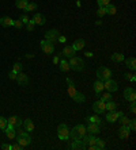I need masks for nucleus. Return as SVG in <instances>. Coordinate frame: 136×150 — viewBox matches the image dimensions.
I'll return each mask as SVG.
<instances>
[{"mask_svg": "<svg viewBox=\"0 0 136 150\" xmlns=\"http://www.w3.org/2000/svg\"><path fill=\"white\" fill-rule=\"evenodd\" d=\"M15 131H16V137H15V139H16V142H18L23 149L31 145V137L29 135L27 131H22V130H19V129H16Z\"/></svg>", "mask_w": 136, "mask_h": 150, "instance_id": "1", "label": "nucleus"}, {"mask_svg": "<svg viewBox=\"0 0 136 150\" xmlns=\"http://www.w3.org/2000/svg\"><path fill=\"white\" fill-rule=\"evenodd\" d=\"M86 133H87L86 126L84 125H76L72 130H69V138H71L72 141L82 139V137L86 135Z\"/></svg>", "mask_w": 136, "mask_h": 150, "instance_id": "2", "label": "nucleus"}, {"mask_svg": "<svg viewBox=\"0 0 136 150\" xmlns=\"http://www.w3.org/2000/svg\"><path fill=\"white\" fill-rule=\"evenodd\" d=\"M68 64H69V68L72 70H75V72H82V70L86 69V64H84V61L80 57H76V56L71 57Z\"/></svg>", "mask_w": 136, "mask_h": 150, "instance_id": "3", "label": "nucleus"}, {"mask_svg": "<svg viewBox=\"0 0 136 150\" xmlns=\"http://www.w3.org/2000/svg\"><path fill=\"white\" fill-rule=\"evenodd\" d=\"M57 137L61 141H68L69 139V129L65 123H60L57 127Z\"/></svg>", "mask_w": 136, "mask_h": 150, "instance_id": "4", "label": "nucleus"}, {"mask_svg": "<svg viewBox=\"0 0 136 150\" xmlns=\"http://www.w3.org/2000/svg\"><path fill=\"white\" fill-rule=\"evenodd\" d=\"M97 79L101 80V81H105V80L112 79V70L106 67H99L97 69Z\"/></svg>", "mask_w": 136, "mask_h": 150, "instance_id": "5", "label": "nucleus"}, {"mask_svg": "<svg viewBox=\"0 0 136 150\" xmlns=\"http://www.w3.org/2000/svg\"><path fill=\"white\" fill-rule=\"evenodd\" d=\"M39 47H41V50H42L45 54H48V56H50V54H53L54 53V46L52 42L47 41V39H44V41L39 42Z\"/></svg>", "mask_w": 136, "mask_h": 150, "instance_id": "6", "label": "nucleus"}, {"mask_svg": "<svg viewBox=\"0 0 136 150\" xmlns=\"http://www.w3.org/2000/svg\"><path fill=\"white\" fill-rule=\"evenodd\" d=\"M59 35H60V31H59L57 28H52V30H48V31L45 33V39L52 42V43H54V42H57Z\"/></svg>", "mask_w": 136, "mask_h": 150, "instance_id": "7", "label": "nucleus"}, {"mask_svg": "<svg viewBox=\"0 0 136 150\" xmlns=\"http://www.w3.org/2000/svg\"><path fill=\"white\" fill-rule=\"evenodd\" d=\"M104 89H106L107 92H116L118 89V84L117 81L112 80V79H109V80H105L104 81Z\"/></svg>", "mask_w": 136, "mask_h": 150, "instance_id": "8", "label": "nucleus"}, {"mask_svg": "<svg viewBox=\"0 0 136 150\" xmlns=\"http://www.w3.org/2000/svg\"><path fill=\"white\" fill-rule=\"evenodd\" d=\"M93 111L97 114V115H101V114H104L106 112V107H105V101L102 100H97L93 103Z\"/></svg>", "mask_w": 136, "mask_h": 150, "instance_id": "9", "label": "nucleus"}, {"mask_svg": "<svg viewBox=\"0 0 136 150\" xmlns=\"http://www.w3.org/2000/svg\"><path fill=\"white\" fill-rule=\"evenodd\" d=\"M124 99L127 101H136V92L133 87H128L124 89Z\"/></svg>", "mask_w": 136, "mask_h": 150, "instance_id": "10", "label": "nucleus"}, {"mask_svg": "<svg viewBox=\"0 0 136 150\" xmlns=\"http://www.w3.org/2000/svg\"><path fill=\"white\" fill-rule=\"evenodd\" d=\"M122 115H124V112H121V111H116V110L115 111H109V114L106 115V122L115 123V122H117L118 118Z\"/></svg>", "mask_w": 136, "mask_h": 150, "instance_id": "11", "label": "nucleus"}, {"mask_svg": "<svg viewBox=\"0 0 136 150\" xmlns=\"http://www.w3.org/2000/svg\"><path fill=\"white\" fill-rule=\"evenodd\" d=\"M7 122H8V125L10 126H12L15 130L16 129H19L22 126V123H23V120H22L19 116H16V115H14V116H11V118H8L7 119Z\"/></svg>", "mask_w": 136, "mask_h": 150, "instance_id": "12", "label": "nucleus"}, {"mask_svg": "<svg viewBox=\"0 0 136 150\" xmlns=\"http://www.w3.org/2000/svg\"><path fill=\"white\" fill-rule=\"evenodd\" d=\"M16 83L21 85V87H26L27 84H29V77H27V74H25L23 72H19V73H16Z\"/></svg>", "mask_w": 136, "mask_h": 150, "instance_id": "13", "label": "nucleus"}, {"mask_svg": "<svg viewBox=\"0 0 136 150\" xmlns=\"http://www.w3.org/2000/svg\"><path fill=\"white\" fill-rule=\"evenodd\" d=\"M129 134H131V130H129L128 126L121 125V127L118 130V138H120V139H127L129 137Z\"/></svg>", "mask_w": 136, "mask_h": 150, "instance_id": "14", "label": "nucleus"}, {"mask_svg": "<svg viewBox=\"0 0 136 150\" xmlns=\"http://www.w3.org/2000/svg\"><path fill=\"white\" fill-rule=\"evenodd\" d=\"M75 50H74V47H72V46H65L64 49H63V52L60 53V56L61 57H67V58H71V57H74L75 56Z\"/></svg>", "mask_w": 136, "mask_h": 150, "instance_id": "15", "label": "nucleus"}, {"mask_svg": "<svg viewBox=\"0 0 136 150\" xmlns=\"http://www.w3.org/2000/svg\"><path fill=\"white\" fill-rule=\"evenodd\" d=\"M33 22H34L36 25H38V26H44L45 23H47V19H45V16H44L42 14L36 12V14H34V16H33Z\"/></svg>", "mask_w": 136, "mask_h": 150, "instance_id": "16", "label": "nucleus"}, {"mask_svg": "<svg viewBox=\"0 0 136 150\" xmlns=\"http://www.w3.org/2000/svg\"><path fill=\"white\" fill-rule=\"evenodd\" d=\"M67 84H68V87H67V89H68V95H69V98H74L75 96V93H76V88H75V84H74V81L69 79V77H67Z\"/></svg>", "mask_w": 136, "mask_h": 150, "instance_id": "17", "label": "nucleus"}, {"mask_svg": "<svg viewBox=\"0 0 136 150\" xmlns=\"http://www.w3.org/2000/svg\"><path fill=\"white\" fill-rule=\"evenodd\" d=\"M86 130L90 134H93V135H97V134L101 133L99 125H97V123H89V126L86 127Z\"/></svg>", "mask_w": 136, "mask_h": 150, "instance_id": "18", "label": "nucleus"}, {"mask_svg": "<svg viewBox=\"0 0 136 150\" xmlns=\"http://www.w3.org/2000/svg\"><path fill=\"white\" fill-rule=\"evenodd\" d=\"M0 26L4 28L11 27V26H14V21L10 16H3V18H0Z\"/></svg>", "mask_w": 136, "mask_h": 150, "instance_id": "19", "label": "nucleus"}, {"mask_svg": "<svg viewBox=\"0 0 136 150\" xmlns=\"http://www.w3.org/2000/svg\"><path fill=\"white\" fill-rule=\"evenodd\" d=\"M71 46L74 47V50H75V52H79V50H83V49H84L86 42H84V39L79 38V39H76V41L74 42V45H71Z\"/></svg>", "mask_w": 136, "mask_h": 150, "instance_id": "20", "label": "nucleus"}, {"mask_svg": "<svg viewBox=\"0 0 136 150\" xmlns=\"http://www.w3.org/2000/svg\"><path fill=\"white\" fill-rule=\"evenodd\" d=\"M22 125H23V127H25V130L27 131V133H33L34 129H36V126H34V123H33L31 119H25Z\"/></svg>", "mask_w": 136, "mask_h": 150, "instance_id": "21", "label": "nucleus"}, {"mask_svg": "<svg viewBox=\"0 0 136 150\" xmlns=\"http://www.w3.org/2000/svg\"><path fill=\"white\" fill-rule=\"evenodd\" d=\"M124 64L125 67L131 70H135L136 69V58L135 57H128L127 59H124Z\"/></svg>", "mask_w": 136, "mask_h": 150, "instance_id": "22", "label": "nucleus"}, {"mask_svg": "<svg viewBox=\"0 0 136 150\" xmlns=\"http://www.w3.org/2000/svg\"><path fill=\"white\" fill-rule=\"evenodd\" d=\"M59 68H60V70L63 72V73H67V72H69V64H68V61L67 59H64V58H61L60 61H59Z\"/></svg>", "mask_w": 136, "mask_h": 150, "instance_id": "23", "label": "nucleus"}, {"mask_svg": "<svg viewBox=\"0 0 136 150\" xmlns=\"http://www.w3.org/2000/svg\"><path fill=\"white\" fill-rule=\"evenodd\" d=\"M72 100L75 101V103H78V104H82V103H84V101H86V96H84L82 92L76 91V93H75V96L72 98Z\"/></svg>", "mask_w": 136, "mask_h": 150, "instance_id": "24", "label": "nucleus"}, {"mask_svg": "<svg viewBox=\"0 0 136 150\" xmlns=\"http://www.w3.org/2000/svg\"><path fill=\"white\" fill-rule=\"evenodd\" d=\"M94 91L99 96V95L102 93V91H104V81H101V80L95 81V83H94Z\"/></svg>", "mask_w": 136, "mask_h": 150, "instance_id": "25", "label": "nucleus"}, {"mask_svg": "<svg viewBox=\"0 0 136 150\" xmlns=\"http://www.w3.org/2000/svg\"><path fill=\"white\" fill-rule=\"evenodd\" d=\"M110 59L113 61V62H122V61L125 59V57H124L122 53H115V54H112L110 56Z\"/></svg>", "mask_w": 136, "mask_h": 150, "instance_id": "26", "label": "nucleus"}, {"mask_svg": "<svg viewBox=\"0 0 136 150\" xmlns=\"http://www.w3.org/2000/svg\"><path fill=\"white\" fill-rule=\"evenodd\" d=\"M105 12H106V15H116L117 7H116L115 4H107L106 7H105Z\"/></svg>", "mask_w": 136, "mask_h": 150, "instance_id": "27", "label": "nucleus"}, {"mask_svg": "<svg viewBox=\"0 0 136 150\" xmlns=\"http://www.w3.org/2000/svg\"><path fill=\"white\" fill-rule=\"evenodd\" d=\"M27 4H29V0H15V7L19 10H25Z\"/></svg>", "mask_w": 136, "mask_h": 150, "instance_id": "28", "label": "nucleus"}, {"mask_svg": "<svg viewBox=\"0 0 136 150\" xmlns=\"http://www.w3.org/2000/svg\"><path fill=\"white\" fill-rule=\"evenodd\" d=\"M71 149H75V150H82V149H86L84 147V145L82 143V141L78 139V141H74V142L71 143Z\"/></svg>", "mask_w": 136, "mask_h": 150, "instance_id": "29", "label": "nucleus"}, {"mask_svg": "<svg viewBox=\"0 0 136 150\" xmlns=\"http://www.w3.org/2000/svg\"><path fill=\"white\" fill-rule=\"evenodd\" d=\"M4 133L8 137V139H15V137H16V131H15L14 129H6Z\"/></svg>", "mask_w": 136, "mask_h": 150, "instance_id": "30", "label": "nucleus"}, {"mask_svg": "<svg viewBox=\"0 0 136 150\" xmlns=\"http://www.w3.org/2000/svg\"><path fill=\"white\" fill-rule=\"evenodd\" d=\"M105 107H106V111H115V110L117 108V104H116L113 100H110V101H106V103H105Z\"/></svg>", "mask_w": 136, "mask_h": 150, "instance_id": "31", "label": "nucleus"}, {"mask_svg": "<svg viewBox=\"0 0 136 150\" xmlns=\"http://www.w3.org/2000/svg\"><path fill=\"white\" fill-rule=\"evenodd\" d=\"M99 100H102V101H105V103H106V101H110V100H113V96H112V93L110 92H105L104 95H101V99Z\"/></svg>", "mask_w": 136, "mask_h": 150, "instance_id": "32", "label": "nucleus"}, {"mask_svg": "<svg viewBox=\"0 0 136 150\" xmlns=\"http://www.w3.org/2000/svg\"><path fill=\"white\" fill-rule=\"evenodd\" d=\"M87 122L89 123H97V125H101V118L97 115H94V116H87Z\"/></svg>", "mask_w": 136, "mask_h": 150, "instance_id": "33", "label": "nucleus"}, {"mask_svg": "<svg viewBox=\"0 0 136 150\" xmlns=\"http://www.w3.org/2000/svg\"><path fill=\"white\" fill-rule=\"evenodd\" d=\"M37 8H38V6H37L36 3H29L26 6L25 11L26 12H34V11H37Z\"/></svg>", "mask_w": 136, "mask_h": 150, "instance_id": "34", "label": "nucleus"}, {"mask_svg": "<svg viewBox=\"0 0 136 150\" xmlns=\"http://www.w3.org/2000/svg\"><path fill=\"white\" fill-rule=\"evenodd\" d=\"M105 146H106V142H105L104 139H99V138H97V142H95V147H97V150L105 149Z\"/></svg>", "mask_w": 136, "mask_h": 150, "instance_id": "35", "label": "nucleus"}, {"mask_svg": "<svg viewBox=\"0 0 136 150\" xmlns=\"http://www.w3.org/2000/svg\"><path fill=\"white\" fill-rule=\"evenodd\" d=\"M22 69H23V65L21 62H15L14 67H12V72L14 73H19V72H22Z\"/></svg>", "mask_w": 136, "mask_h": 150, "instance_id": "36", "label": "nucleus"}, {"mask_svg": "<svg viewBox=\"0 0 136 150\" xmlns=\"http://www.w3.org/2000/svg\"><path fill=\"white\" fill-rule=\"evenodd\" d=\"M7 125H8V122H7V119L4 118V116H0V130H6L7 129Z\"/></svg>", "mask_w": 136, "mask_h": 150, "instance_id": "37", "label": "nucleus"}, {"mask_svg": "<svg viewBox=\"0 0 136 150\" xmlns=\"http://www.w3.org/2000/svg\"><path fill=\"white\" fill-rule=\"evenodd\" d=\"M124 79H125V80L132 81V83H135V81H136V77H135V74H133V73H128V72H127V73L124 74Z\"/></svg>", "mask_w": 136, "mask_h": 150, "instance_id": "38", "label": "nucleus"}, {"mask_svg": "<svg viewBox=\"0 0 136 150\" xmlns=\"http://www.w3.org/2000/svg\"><path fill=\"white\" fill-rule=\"evenodd\" d=\"M19 19H21V22L23 23V25H27L30 22V18L27 16V14H22L21 16H19Z\"/></svg>", "mask_w": 136, "mask_h": 150, "instance_id": "39", "label": "nucleus"}, {"mask_svg": "<svg viewBox=\"0 0 136 150\" xmlns=\"http://www.w3.org/2000/svg\"><path fill=\"white\" fill-rule=\"evenodd\" d=\"M97 16L98 18H102V16H105L106 15V12H105V7H98V10H97Z\"/></svg>", "mask_w": 136, "mask_h": 150, "instance_id": "40", "label": "nucleus"}, {"mask_svg": "<svg viewBox=\"0 0 136 150\" xmlns=\"http://www.w3.org/2000/svg\"><path fill=\"white\" fill-rule=\"evenodd\" d=\"M34 27H36V23L33 22V19H30V22L26 25V28H27V31H34Z\"/></svg>", "mask_w": 136, "mask_h": 150, "instance_id": "41", "label": "nucleus"}, {"mask_svg": "<svg viewBox=\"0 0 136 150\" xmlns=\"http://www.w3.org/2000/svg\"><path fill=\"white\" fill-rule=\"evenodd\" d=\"M129 120H131V119H128L125 115H122V116H120V118H118V122L121 123V125H127V126H128Z\"/></svg>", "mask_w": 136, "mask_h": 150, "instance_id": "42", "label": "nucleus"}, {"mask_svg": "<svg viewBox=\"0 0 136 150\" xmlns=\"http://www.w3.org/2000/svg\"><path fill=\"white\" fill-rule=\"evenodd\" d=\"M98 7H106L107 4H110V0H97Z\"/></svg>", "mask_w": 136, "mask_h": 150, "instance_id": "43", "label": "nucleus"}, {"mask_svg": "<svg viewBox=\"0 0 136 150\" xmlns=\"http://www.w3.org/2000/svg\"><path fill=\"white\" fill-rule=\"evenodd\" d=\"M128 127H129V130H131V131H135V130H136V120H135V119H131V120H129Z\"/></svg>", "mask_w": 136, "mask_h": 150, "instance_id": "44", "label": "nucleus"}, {"mask_svg": "<svg viewBox=\"0 0 136 150\" xmlns=\"http://www.w3.org/2000/svg\"><path fill=\"white\" fill-rule=\"evenodd\" d=\"M22 26H23V23L21 22V19H18V21H14V27H16V28H22Z\"/></svg>", "mask_w": 136, "mask_h": 150, "instance_id": "45", "label": "nucleus"}, {"mask_svg": "<svg viewBox=\"0 0 136 150\" xmlns=\"http://www.w3.org/2000/svg\"><path fill=\"white\" fill-rule=\"evenodd\" d=\"M21 149H23V147H22L18 142L14 143V145H11V150H21Z\"/></svg>", "mask_w": 136, "mask_h": 150, "instance_id": "46", "label": "nucleus"}, {"mask_svg": "<svg viewBox=\"0 0 136 150\" xmlns=\"http://www.w3.org/2000/svg\"><path fill=\"white\" fill-rule=\"evenodd\" d=\"M129 108H131V112H132V114H136V103H135V101H131Z\"/></svg>", "mask_w": 136, "mask_h": 150, "instance_id": "47", "label": "nucleus"}, {"mask_svg": "<svg viewBox=\"0 0 136 150\" xmlns=\"http://www.w3.org/2000/svg\"><path fill=\"white\" fill-rule=\"evenodd\" d=\"M0 147H1L3 150H11V145H10V143H3Z\"/></svg>", "mask_w": 136, "mask_h": 150, "instance_id": "48", "label": "nucleus"}, {"mask_svg": "<svg viewBox=\"0 0 136 150\" xmlns=\"http://www.w3.org/2000/svg\"><path fill=\"white\" fill-rule=\"evenodd\" d=\"M57 41L59 42H61V43H64L65 41H67V38H65L64 35H59V38H57Z\"/></svg>", "mask_w": 136, "mask_h": 150, "instance_id": "49", "label": "nucleus"}, {"mask_svg": "<svg viewBox=\"0 0 136 150\" xmlns=\"http://www.w3.org/2000/svg\"><path fill=\"white\" fill-rule=\"evenodd\" d=\"M8 77H10L11 80H15V79H16V73H14V72H11V73L8 74Z\"/></svg>", "mask_w": 136, "mask_h": 150, "instance_id": "50", "label": "nucleus"}, {"mask_svg": "<svg viewBox=\"0 0 136 150\" xmlns=\"http://www.w3.org/2000/svg\"><path fill=\"white\" fill-rule=\"evenodd\" d=\"M84 56H86V57H89V58H91V57H93L94 54H93V53H91V52H86V53H84Z\"/></svg>", "mask_w": 136, "mask_h": 150, "instance_id": "51", "label": "nucleus"}, {"mask_svg": "<svg viewBox=\"0 0 136 150\" xmlns=\"http://www.w3.org/2000/svg\"><path fill=\"white\" fill-rule=\"evenodd\" d=\"M59 61H60V58H59V57H54V58H53V62L56 64V65L59 64Z\"/></svg>", "mask_w": 136, "mask_h": 150, "instance_id": "52", "label": "nucleus"}, {"mask_svg": "<svg viewBox=\"0 0 136 150\" xmlns=\"http://www.w3.org/2000/svg\"><path fill=\"white\" fill-rule=\"evenodd\" d=\"M95 25H97V26H101V25H102V21H101V19H99V21H97V22H95Z\"/></svg>", "mask_w": 136, "mask_h": 150, "instance_id": "53", "label": "nucleus"}, {"mask_svg": "<svg viewBox=\"0 0 136 150\" xmlns=\"http://www.w3.org/2000/svg\"><path fill=\"white\" fill-rule=\"evenodd\" d=\"M34 57V54H26V58H33Z\"/></svg>", "mask_w": 136, "mask_h": 150, "instance_id": "54", "label": "nucleus"}]
</instances>
